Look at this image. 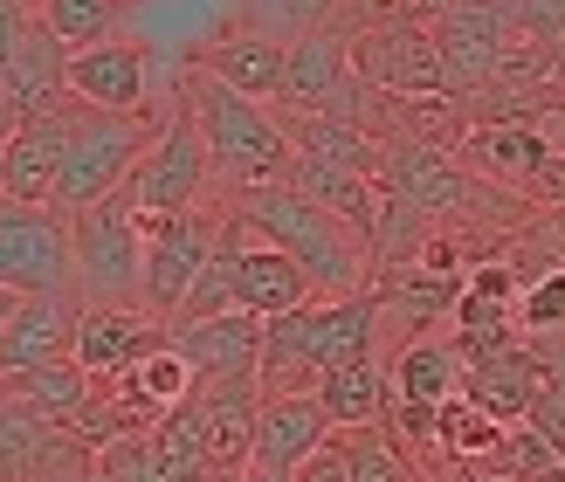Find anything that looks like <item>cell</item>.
I'll use <instances>...</instances> for the list:
<instances>
[{"mask_svg": "<svg viewBox=\"0 0 565 482\" xmlns=\"http://www.w3.org/2000/svg\"><path fill=\"white\" fill-rule=\"evenodd\" d=\"M297 482H352V469H345V456H338V441L331 448H318L303 469H297Z\"/></svg>", "mask_w": 565, "mask_h": 482, "instance_id": "obj_38", "label": "cell"}, {"mask_svg": "<svg viewBox=\"0 0 565 482\" xmlns=\"http://www.w3.org/2000/svg\"><path fill=\"white\" fill-rule=\"evenodd\" d=\"M503 42H511V21H503V0H456L448 14H435V55L448 76V97L490 90Z\"/></svg>", "mask_w": 565, "mask_h": 482, "instance_id": "obj_9", "label": "cell"}, {"mask_svg": "<svg viewBox=\"0 0 565 482\" xmlns=\"http://www.w3.org/2000/svg\"><path fill=\"white\" fill-rule=\"evenodd\" d=\"M380 193L414 207V214H448V207L469 201V180L435 138H386L380 146Z\"/></svg>", "mask_w": 565, "mask_h": 482, "instance_id": "obj_10", "label": "cell"}, {"mask_svg": "<svg viewBox=\"0 0 565 482\" xmlns=\"http://www.w3.org/2000/svg\"><path fill=\"white\" fill-rule=\"evenodd\" d=\"M180 90L193 104V125H201V138H207V159H214V180L221 186L242 193V186H269V180L290 173L297 146H290V131L269 118V104H256V97L228 90V83L201 76L193 63H186Z\"/></svg>", "mask_w": 565, "mask_h": 482, "instance_id": "obj_2", "label": "cell"}, {"mask_svg": "<svg viewBox=\"0 0 565 482\" xmlns=\"http://www.w3.org/2000/svg\"><path fill=\"white\" fill-rule=\"evenodd\" d=\"M235 276H228V255H221L214 248V263L201 269V282H193V290H186V303H180V318L173 324H207V318H235ZM173 324H166V331H173Z\"/></svg>", "mask_w": 565, "mask_h": 482, "instance_id": "obj_31", "label": "cell"}, {"mask_svg": "<svg viewBox=\"0 0 565 482\" xmlns=\"http://www.w3.org/2000/svg\"><path fill=\"white\" fill-rule=\"evenodd\" d=\"M552 469H565V456H558V448H552V441H545V435L524 420V428H511V435H503L497 462H490L483 475H497V482H545Z\"/></svg>", "mask_w": 565, "mask_h": 482, "instance_id": "obj_30", "label": "cell"}, {"mask_svg": "<svg viewBox=\"0 0 565 482\" xmlns=\"http://www.w3.org/2000/svg\"><path fill=\"white\" fill-rule=\"evenodd\" d=\"M42 28L70 55L76 49H97V42H118V21H125V0H42Z\"/></svg>", "mask_w": 565, "mask_h": 482, "instance_id": "obj_27", "label": "cell"}, {"mask_svg": "<svg viewBox=\"0 0 565 482\" xmlns=\"http://www.w3.org/2000/svg\"><path fill=\"white\" fill-rule=\"evenodd\" d=\"M193 482H242V469H201Z\"/></svg>", "mask_w": 565, "mask_h": 482, "instance_id": "obj_43", "label": "cell"}, {"mask_svg": "<svg viewBox=\"0 0 565 482\" xmlns=\"http://www.w3.org/2000/svg\"><path fill=\"white\" fill-rule=\"evenodd\" d=\"M531 428H539L558 456H565V379H545V393H539V414H531Z\"/></svg>", "mask_w": 565, "mask_h": 482, "instance_id": "obj_36", "label": "cell"}, {"mask_svg": "<svg viewBox=\"0 0 565 482\" xmlns=\"http://www.w3.org/2000/svg\"><path fill=\"white\" fill-rule=\"evenodd\" d=\"M14 125H21V110H14V97H8V83H0V152H8V138H14Z\"/></svg>", "mask_w": 565, "mask_h": 482, "instance_id": "obj_40", "label": "cell"}, {"mask_svg": "<svg viewBox=\"0 0 565 482\" xmlns=\"http://www.w3.org/2000/svg\"><path fill=\"white\" fill-rule=\"evenodd\" d=\"M256 8H263L276 28H290V35H318V14L331 8V0H256Z\"/></svg>", "mask_w": 565, "mask_h": 482, "instance_id": "obj_35", "label": "cell"}, {"mask_svg": "<svg viewBox=\"0 0 565 482\" xmlns=\"http://www.w3.org/2000/svg\"><path fill=\"white\" fill-rule=\"evenodd\" d=\"M462 393H469V400L483 407V414H497L503 428H524V420L539 414V393H545V358L518 338L511 352H497V358H483V365H469Z\"/></svg>", "mask_w": 565, "mask_h": 482, "instance_id": "obj_19", "label": "cell"}, {"mask_svg": "<svg viewBox=\"0 0 565 482\" xmlns=\"http://www.w3.org/2000/svg\"><path fill=\"white\" fill-rule=\"evenodd\" d=\"M152 138H159L152 110H146V118H118V110L70 104V146H63V173H55L49 207L63 221H76V214H90L97 201H110V193L131 180V165L146 159Z\"/></svg>", "mask_w": 565, "mask_h": 482, "instance_id": "obj_3", "label": "cell"}, {"mask_svg": "<svg viewBox=\"0 0 565 482\" xmlns=\"http://www.w3.org/2000/svg\"><path fill=\"white\" fill-rule=\"evenodd\" d=\"M207 186H214V159H207L201 125H193V104L180 97V110L159 125L146 159L131 165L125 193H131L138 214H201L207 207Z\"/></svg>", "mask_w": 565, "mask_h": 482, "instance_id": "obj_5", "label": "cell"}, {"mask_svg": "<svg viewBox=\"0 0 565 482\" xmlns=\"http://www.w3.org/2000/svg\"><path fill=\"white\" fill-rule=\"evenodd\" d=\"M70 248H76V290L90 297V310H131L138 303L146 235H138V207H131L125 186L70 221Z\"/></svg>", "mask_w": 565, "mask_h": 482, "instance_id": "obj_4", "label": "cell"}, {"mask_svg": "<svg viewBox=\"0 0 565 482\" xmlns=\"http://www.w3.org/2000/svg\"><path fill=\"white\" fill-rule=\"evenodd\" d=\"M503 435H511V428H503L497 414H483V407L469 400V393H456V400L441 407L435 448H441V456H456L462 469H490V462H497V448H503Z\"/></svg>", "mask_w": 565, "mask_h": 482, "instance_id": "obj_26", "label": "cell"}, {"mask_svg": "<svg viewBox=\"0 0 565 482\" xmlns=\"http://www.w3.org/2000/svg\"><path fill=\"white\" fill-rule=\"evenodd\" d=\"M63 146H70V110H49V118H21L8 152H0V193L8 201H35L49 207L55 173H63Z\"/></svg>", "mask_w": 565, "mask_h": 482, "instance_id": "obj_18", "label": "cell"}, {"mask_svg": "<svg viewBox=\"0 0 565 482\" xmlns=\"http://www.w3.org/2000/svg\"><path fill=\"white\" fill-rule=\"evenodd\" d=\"M456 297H462V290H456L448 276H428V269H420V276H393L373 303H380V318H414V324H428V318H448V310H456Z\"/></svg>", "mask_w": 565, "mask_h": 482, "instance_id": "obj_29", "label": "cell"}, {"mask_svg": "<svg viewBox=\"0 0 565 482\" xmlns=\"http://www.w3.org/2000/svg\"><path fill=\"white\" fill-rule=\"evenodd\" d=\"M76 324H83L76 297H28L14 310V324L0 331V379H21V373H42V365L70 358L76 352Z\"/></svg>", "mask_w": 565, "mask_h": 482, "instance_id": "obj_16", "label": "cell"}, {"mask_svg": "<svg viewBox=\"0 0 565 482\" xmlns=\"http://www.w3.org/2000/svg\"><path fill=\"white\" fill-rule=\"evenodd\" d=\"M318 407L331 414V428L338 435H352V428H380L386 420V365H338V373L318 379Z\"/></svg>", "mask_w": 565, "mask_h": 482, "instance_id": "obj_25", "label": "cell"}, {"mask_svg": "<svg viewBox=\"0 0 565 482\" xmlns=\"http://www.w3.org/2000/svg\"><path fill=\"white\" fill-rule=\"evenodd\" d=\"M552 69H558V76H565V35H558V49H552Z\"/></svg>", "mask_w": 565, "mask_h": 482, "instance_id": "obj_44", "label": "cell"}, {"mask_svg": "<svg viewBox=\"0 0 565 482\" xmlns=\"http://www.w3.org/2000/svg\"><path fill=\"white\" fill-rule=\"evenodd\" d=\"M0 83H8V97H14L21 118L70 110V49L42 28V14H35V28H28V42L14 49V63L0 69Z\"/></svg>", "mask_w": 565, "mask_h": 482, "instance_id": "obj_20", "label": "cell"}, {"mask_svg": "<svg viewBox=\"0 0 565 482\" xmlns=\"http://www.w3.org/2000/svg\"><path fill=\"white\" fill-rule=\"evenodd\" d=\"M331 414L318 407V393H269L256 414V469L297 475L318 448H331Z\"/></svg>", "mask_w": 565, "mask_h": 482, "instance_id": "obj_15", "label": "cell"}, {"mask_svg": "<svg viewBox=\"0 0 565 482\" xmlns=\"http://www.w3.org/2000/svg\"><path fill=\"white\" fill-rule=\"evenodd\" d=\"M21 303H28V297H14V290H0V331L14 324V310H21Z\"/></svg>", "mask_w": 565, "mask_h": 482, "instance_id": "obj_41", "label": "cell"}, {"mask_svg": "<svg viewBox=\"0 0 565 482\" xmlns=\"http://www.w3.org/2000/svg\"><path fill=\"white\" fill-rule=\"evenodd\" d=\"M0 290L14 297H76V248L70 221L35 201L0 193Z\"/></svg>", "mask_w": 565, "mask_h": 482, "instance_id": "obj_6", "label": "cell"}, {"mask_svg": "<svg viewBox=\"0 0 565 482\" xmlns=\"http://www.w3.org/2000/svg\"><path fill=\"white\" fill-rule=\"evenodd\" d=\"M76 456H97V448H83L70 428L42 420L28 400H14V393L0 386V482H35L55 462H76Z\"/></svg>", "mask_w": 565, "mask_h": 482, "instance_id": "obj_17", "label": "cell"}, {"mask_svg": "<svg viewBox=\"0 0 565 482\" xmlns=\"http://www.w3.org/2000/svg\"><path fill=\"white\" fill-rule=\"evenodd\" d=\"M338 456H345L352 482H414V456L386 428H352V435H331Z\"/></svg>", "mask_w": 565, "mask_h": 482, "instance_id": "obj_28", "label": "cell"}, {"mask_svg": "<svg viewBox=\"0 0 565 482\" xmlns=\"http://www.w3.org/2000/svg\"><path fill=\"white\" fill-rule=\"evenodd\" d=\"M242 482H297V475H269V469H256V462H248V469H242Z\"/></svg>", "mask_w": 565, "mask_h": 482, "instance_id": "obj_42", "label": "cell"}, {"mask_svg": "<svg viewBox=\"0 0 565 482\" xmlns=\"http://www.w3.org/2000/svg\"><path fill=\"white\" fill-rule=\"evenodd\" d=\"M263 373L248 379H221L201 386L193 407H201V448H207V469H248L256 462V414H263Z\"/></svg>", "mask_w": 565, "mask_h": 482, "instance_id": "obj_14", "label": "cell"}, {"mask_svg": "<svg viewBox=\"0 0 565 482\" xmlns=\"http://www.w3.org/2000/svg\"><path fill=\"white\" fill-rule=\"evenodd\" d=\"M462 290H469V297H483V303H503V310H511V303H518V276L503 269V263H476Z\"/></svg>", "mask_w": 565, "mask_h": 482, "instance_id": "obj_34", "label": "cell"}, {"mask_svg": "<svg viewBox=\"0 0 565 482\" xmlns=\"http://www.w3.org/2000/svg\"><path fill=\"white\" fill-rule=\"evenodd\" d=\"M28 8H42V0H28Z\"/></svg>", "mask_w": 565, "mask_h": 482, "instance_id": "obj_45", "label": "cell"}, {"mask_svg": "<svg viewBox=\"0 0 565 482\" xmlns=\"http://www.w3.org/2000/svg\"><path fill=\"white\" fill-rule=\"evenodd\" d=\"M221 255H228L235 303L248 310V318H263V324H269V318H290V310H303V303H324L318 290H310V276L290 263V255H276L269 242H256L235 214L221 221Z\"/></svg>", "mask_w": 565, "mask_h": 482, "instance_id": "obj_8", "label": "cell"}, {"mask_svg": "<svg viewBox=\"0 0 565 482\" xmlns=\"http://www.w3.org/2000/svg\"><path fill=\"white\" fill-rule=\"evenodd\" d=\"M152 352H166V324H152L146 310H83V324H76V365L90 379L118 386Z\"/></svg>", "mask_w": 565, "mask_h": 482, "instance_id": "obj_13", "label": "cell"}, {"mask_svg": "<svg viewBox=\"0 0 565 482\" xmlns=\"http://www.w3.org/2000/svg\"><path fill=\"white\" fill-rule=\"evenodd\" d=\"M14 393V400H28L42 420H55V428H70L76 435V420L97 407V393H104V379H90L76 365V352L70 358H55V365H42V373H21V379H0Z\"/></svg>", "mask_w": 565, "mask_h": 482, "instance_id": "obj_23", "label": "cell"}, {"mask_svg": "<svg viewBox=\"0 0 565 482\" xmlns=\"http://www.w3.org/2000/svg\"><path fill=\"white\" fill-rule=\"evenodd\" d=\"M35 482H97V456H76V462H55L49 475H35Z\"/></svg>", "mask_w": 565, "mask_h": 482, "instance_id": "obj_39", "label": "cell"}, {"mask_svg": "<svg viewBox=\"0 0 565 482\" xmlns=\"http://www.w3.org/2000/svg\"><path fill=\"white\" fill-rule=\"evenodd\" d=\"M228 214H235L256 242H269L276 255H290V263L310 276V290H318L324 303H338V297H365V276H373V242H365L359 228H345L338 214H324L318 201H303L290 180L242 186Z\"/></svg>", "mask_w": 565, "mask_h": 482, "instance_id": "obj_1", "label": "cell"}, {"mask_svg": "<svg viewBox=\"0 0 565 482\" xmlns=\"http://www.w3.org/2000/svg\"><path fill=\"white\" fill-rule=\"evenodd\" d=\"M28 28H35V8H28V0H0V69L14 63V49L28 42Z\"/></svg>", "mask_w": 565, "mask_h": 482, "instance_id": "obj_37", "label": "cell"}, {"mask_svg": "<svg viewBox=\"0 0 565 482\" xmlns=\"http://www.w3.org/2000/svg\"><path fill=\"white\" fill-rule=\"evenodd\" d=\"M462 379H469V365L456 352V338H414V345H401V358L386 373V386L420 407H448L462 393Z\"/></svg>", "mask_w": 565, "mask_h": 482, "instance_id": "obj_22", "label": "cell"}, {"mask_svg": "<svg viewBox=\"0 0 565 482\" xmlns=\"http://www.w3.org/2000/svg\"><path fill=\"white\" fill-rule=\"evenodd\" d=\"M70 104L118 110V118H146L152 110V55L138 42H97L70 55Z\"/></svg>", "mask_w": 565, "mask_h": 482, "instance_id": "obj_11", "label": "cell"}, {"mask_svg": "<svg viewBox=\"0 0 565 482\" xmlns=\"http://www.w3.org/2000/svg\"><path fill=\"white\" fill-rule=\"evenodd\" d=\"M166 345L193 365L201 386L263 373V318H248V310H235V318H207V324H173Z\"/></svg>", "mask_w": 565, "mask_h": 482, "instance_id": "obj_12", "label": "cell"}, {"mask_svg": "<svg viewBox=\"0 0 565 482\" xmlns=\"http://www.w3.org/2000/svg\"><path fill=\"white\" fill-rule=\"evenodd\" d=\"M193 69L228 83L242 97H256V104L282 97V42L276 35H214L201 55H193Z\"/></svg>", "mask_w": 565, "mask_h": 482, "instance_id": "obj_21", "label": "cell"}, {"mask_svg": "<svg viewBox=\"0 0 565 482\" xmlns=\"http://www.w3.org/2000/svg\"><path fill=\"white\" fill-rule=\"evenodd\" d=\"M518 324H524V338H558L565 331V269H545L518 297Z\"/></svg>", "mask_w": 565, "mask_h": 482, "instance_id": "obj_32", "label": "cell"}, {"mask_svg": "<svg viewBox=\"0 0 565 482\" xmlns=\"http://www.w3.org/2000/svg\"><path fill=\"white\" fill-rule=\"evenodd\" d=\"M469 159L483 165V173L511 180V186H524V180L539 186L545 165H552V146H545V131L531 118H518V125H476L469 131Z\"/></svg>", "mask_w": 565, "mask_h": 482, "instance_id": "obj_24", "label": "cell"}, {"mask_svg": "<svg viewBox=\"0 0 565 482\" xmlns=\"http://www.w3.org/2000/svg\"><path fill=\"white\" fill-rule=\"evenodd\" d=\"M97 482H159L152 469V435H118L97 448Z\"/></svg>", "mask_w": 565, "mask_h": 482, "instance_id": "obj_33", "label": "cell"}, {"mask_svg": "<svg viewBox=\"0 0 565 482\" xmlns=\"http://www.w3.org/2000/svg\"><path fill=\"white\" fill-rule=\"evenodd\" d=\"M138 235H146V282H138V303H146L152 324H173L186 290L201 282V269L221 248V221L201 214H138Z\"/></svg>", "mask_w": 565, "mask_h": 482, "instance_id": "obj_7", "label": "cell"}]
</instances>
